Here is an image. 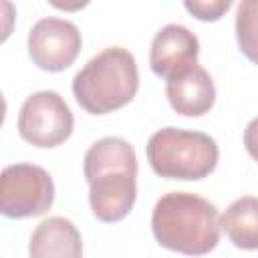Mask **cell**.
<instances>
[{"instance_id": "cell-5", "label": "cell", "mask_w": 258, "mask_h": 258, "mask_svg": "<svg viewBox=\"0 0 258 258\" xmlns=\"http://www.w3.org/2000/svg\"><path fill=\"white\" fill-rule=\"evenodd\" d=\"M54 183L46 169L34 163H14L2 169L0 212L6 218H34L50 210Z\"/></svg>"}, {"instance_id": "cell-13", "label": "cell", "mask_w": 258, "mask_h": 258, "mask_svg": "<svg viewBox=\"0 0 258 258\" xmlns=\"http://www.w3.org/2000/svg\"><path fill=\"white\" fill-rule=\"evenodd\" d=\"M185 10L189 14H194L198 20H204V22H214V20H220L224 16V12H228V8L232 6V0H187L185 4Z\"/></svg>"}, {"instance_id": "cell-7", "label": "cell", "mask_w": 258, "mask_h": 258, "mask_svg": "<svg viewBox=\"0 0 258 258\" xmlns=\"http://www.w3.org/2000/svg\"><path fill=\"white\" fill-rule=\"evenodd\" d=\"M81 32L64 18H40L28 32V56L32 62L48 73L69 69L81 52Z\"/></svg>"}, {"instance_id": "cell-2", "label": "cell", "mask_w": 258, "mask_h": 258, "mask_svg": "<svg viewBox=\"0 0 258 258\" xmlns=\"http://www.w3.org/2000/svg\"><path fill=\"white\" fill-rule=\"evenodd\" d=\"M151 230L159 246L185 256H204L220 242L218 208L189 191L161 196L151 214Z\"/></svg>"}, {"instance_id": "cell-8", "label": "cell", "mask_w": 258, "mask_h": 258, "mask_svg": "<svg viewBox=\"0 0 258 258\" xmlns=\"http://www.w3.org/2000/svg\"><path fill=\"white\" fill-rule=\"evenodd\" d=\"M198 54L200 42L196 34L181 24H167L151 40L149 67L159 79L169 81L177 73L196 64Z\"/></svg>"}, {"instance_id": "cell-1", "label": "cell", "mask_w": 258, "mask_h": 258, "mask_svg": "<svg viewBox=\"0 0 258 258\" xmlns=\"http://www.w3.org/2000/svg\"><path fill=\"white\" fill-rule=\"evenodd\" d=\"M93 216L105 224L123 220L137 198V157L123 137L95 141L83 159Z\"/></svg>"}, {"instance_id": "cell-4", "label": "cell", "mask_w": 258, "mask_h": 258, "mask_svg": "<svg viewBox=\"0 0 258 258\" xmlns=\"http://www.w3.org/2000/svg\"><path fill=\"white\" fill-rule=\"evenodd\" d=\"M147 161L159 177L196 181L208 177L220 157L216 141L202 131L163 127L145 145Z\"/></svg>"}, {"instance_id": "cell-11", "label": "cell", "mask_w": 258, "mask_h": 258, "mask_svg": "<svg viewBox=\"0 0 258 258\" xmlns=\"http://www.w3.org/2000/svg\"><path fill=\"white\" fill-rule=\"evenodd\" d=\"M220 222L228 240L236 248L258 250V198H238L228 206Z\"/></svg>"}, {"instance_id": "cell-6", "label": "cell", "mask_w": 258, "mask_h": 258, "mask_svg": "<svg viewBox=\"0 0 258 258\" xmlns=\"http://www.w3.org/2000/svg\"><path fill=\"white\" fill-rule=\"evenodd\" d=\"M73 113L56 91H38L26 97L18 113V133L34 147H56L73 133Z\"/></svg>"}, {"instance_id": "cell-14", "label": "cell", "mask_w": 258, "mask_h": 258, "mask_svg": "<svg viewBox=\"0 0 258 258\" xmlns=\"http://www.w3.org/2000/svg\"><path fill=\"white\" fill-rule=\"evenodd\" d=\"M244 147L250 157L258 161V117H254L244 129Z\"/></svg>"}, {"instance_id": "cell-12", "label": "cell", "mask_w": 258, "mask_h": 258, "mask_svg": "<svg viewBox=\"0 0 258 258\" xmlns=\"http://www.w3.org/2000/svg\"><path fill=\"white\" fill-rule=\"evenodd\" d=\"M236 40L240 52L258 64V0H242L236 10Z\"/></svg>"}, {"instance_id": "cell-9", "label": "cell", "mask_w": 258, "mask_h": 258, "mask_svg": "<svg viewBox=\"0 0 258 258\" xmlns=\"http://www.w3.org/2000/svg\"><path fill=\"white\" fill-rule=\"evenodd\" d=\"M165 95L175 113L185 117H202L214 107L216 87L210 73L196 62L165 81Z\"/></svg>"}, {"instance_id": "cell-3", "label": "cell", "mask_w": 258, "mask_h": 258, "mask_svg": "<svg viewBox=\"0 0 258 258\" xmlns=\"http://www.w3.org/2000/svg\"><path fill=\"white\" fill-rule=\"evenodd\" d=\"M139 89L135 56L121 46H109L93 56L73 79L77 103L91 115L113 113L133 101Z\"/></svg>"}, {"instance_id": "cell-10", "label": "cell", "mask_w": 258, "mask_h": 258, "mask_svg": "<svg viewBox=\"0 0 258 258\" xmlns=\"http://www.w3.org/2000/svg\"><path fill=\"white\" fill-rule=\"evenodd\" d=\"M30 258H83V240L77 226L52 216L36 226L28 242Z\"/></svg>"}]
</instances>
